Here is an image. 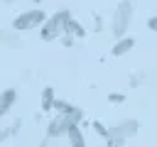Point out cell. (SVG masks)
Returning <instances> with one entry per match:
<instances>
[{"instance_id": "3", "label": "cell", "mask_w": 157, "mask_h": 147, "mask_svg": "<svg viewBox=\"0 0 157 147\" xmlns=\"http://www.w3.org/2000/svg\"><path fill=\"white\" fill-rule=\"evenodd\" d=\"M130 20H132V5H130V2H120V5L115 7V12H113V22H110V32H113L115 39L128 32Z\"/></svg>"}, {"instance_id": "4", "label": "cell", "mask_w": 157, "mask_h": 147, "mask_svg": "<svg viewBox=\"0 0 157 147\" xmlns=\"http://www.w3.org/2000/svg\"><path fill=\"white\" fill-rule=\"evenodd\" d=\"M137 120H123V123H118L115 127H110L108 132H105V137H108V145H123V142H128L135 132H137Z\"/></svg>"}, {"instance_id": "1", "label": "cell", "mask_w": 157, "mask_h": 147, "mask_svg": "<svg viewBox=\"0 0 157 147\" xmlns=\"http://www.w3.org/2000/svg\"><path fill=\"white\" fill-rule=\"evenodd\" d=\"M69 20H71V15H69L66 10L54 12L52 17H47L44 24H42V39L52 42V39H59L61 34H66V24H69Z\"/></svg>"}, {"instance_id": "11", "label": "cell", "mask_w": 157, "mask_h": 147, "mask_svg": "<svg viewBox=\"0 0 157 147\" xmlns=\"http://www.w3.org/2000/svg\"><path fill=\"white\" fill-rule=\"evenodd\" d=\"M42 105H44V108H52V105H54V91H52V88H44V100H42Z\"/></svg>"}, {"instance_id": "8", "label": "cell", "mask_w": 157, "mask_h": 147, "mask_svg": "<svg viewBox=\"0 0 157 147\" xmlns=\"http://www.w3.org/2000/svg\"><path fill=\"white\" fill-rule=\"evenodd\" d=\"M66 137H69V145H74V147H83V145H86V140H83V132L78 130V123H71V125H69V130H66Z\"/></svg>"}, {"instance_id": "12", "label": "cell", "mask_w": 157, "mask_h": 147, "mask_svg": "<svg viewBox=\"0 0 157 147\" xmlns=\"http://www.w3.org/2000/svg\"><path fill=\"white\" fill-rule=\"evenodd\" d=\"M147 27H150V29H152V32H157V15H155V17H150V20H147Z\"/></svg>"}, {"instance_id": "6", "label": "cell", "mask_w": 157, "mask_h": 147, "mask_svg": "<svg viewBox=\"0 0 157 147\" xmlns=\"http://www.w3.org/2000/svg\"><path fill=\"white\" fill-rule=\"evenodd\" d=\"M15 100H17V91H15V88L0 91V118H5V115L10 113V108L15 105Z\"/></svg>"}, {"instance_id": "7", "label": "cell", "mask_w": 157, "mask_h": 147, "mask_svg": "<svg viewBox=\"0 0 157 147\" xmlns=\"http://www.w3.org/2000/svg\"><path fill=\"white\" fill-rule=\"evenodd\" d=\"M132 47H135V39L123 34V37H118V42L113 44V54H115V56H125V54H128Z\"/></svg>"}, {"instance_id": "9", "label": "cell", "mask_w": 157, "mask_h": 147, "mask_svg": "<svg viewBox=\"0 0 157 147\" xmlns=\"http://www.w3.org/2000/svg\"><path fill=\"white\" fill-rule=\"evenodd\" d=\"M0 44H5V47H12V49L22 47V42L15 37V32H0Z\"/></svg>"}, {"instance_id": "5", "label": "cell", "mask_w": 157, "mask_h": 147, "mask_svg": "<svg viewBox=\"0 0 157 147\" xmlns=\"http://www.w3.org/2000/svg\"><path fill=\"white\" fill-rule=\"evenodd\" d=\"M78 118L76 115H69V113H59L56 118H52V123H49V137H59V135H66V130H69V125L71 123H76Z\"/></svg>"}, {"instance_id": "10", "label": "cell", "mask_w": 157, "mask_h": 147, "mask_svg": "<svg viewBox=\"0 0 157 147\" xmlns=\"http://www.w3.org/2000/svg\"><path fill=\"white\" fill-rule=\"evenodd\" d=\"M66 32H71V34H78V37H83V27H81V24H76L74 20H69V24H66Z\"/></svg>"}, {"instance_id": "2", "label": "cell", "mask_w": 157, "mask_h": 147, "mask_svg": "<svg viewBox=\"0 0 157 147\" xmlns=\"http://www.w3.org/2000/svg\"><path fill=\"white\" fill-rule=\"evenodd\" d=\"M44 20H47V15H44V10H27V12H20L17 17H15V22H12V29L15 32H29V29H37V27H42L44 24Z\"/></svg>"}, {"instance_id": "14", "label": "cell", "mask_w": 157, "mask_h": 147, "mask_svg": "<svg viewBox=\"0 0 157 147\" xmlns=\"http://www.w3.org/2000/svg\"><path fill=\"white\" fill-rule=\"evenodd\" d=\"M32 2H39V0H32Z\"/></svg>"}, {"instance_id": "13", "label": "cell", "mask_w": 157, "mask_h": 147, "mask_svg": "<svg viewBox=\"0 0 157 147\" xmlns=\"http://www.w3.org/2000/svg\"><path fill=\"white\" fill-rule=\"evenodd\" d=\"M2 140H5V132H2V130H0V142H2Z\"/></svg>"}]
</instances>
